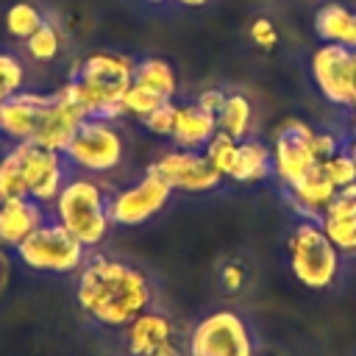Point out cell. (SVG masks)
I'll return each mask as SVG.
<instances>
[{"instance_id":"obj_1","label":"cell","mask_w":356,"mask_h":356,"mask_svg":"<svg viewBox=\"0 0 356 356\" xmlns=\"http://www.w3.org/2000/svg\"><path fill=\"white\" fill-rule=\"evenodd\" d=\"M75 300L95 325L122 331L156 303V284L139 264L114 253L89 250L75 278Z\"/></svg>"},{"instance_id":"obj_2","label":"cell","mask_w":356,"mask_h":356,"mask_svg":"<svg viewBox=\"0 0 356 356\" xmlns=\"http://www.w3.org/2000/svg\"><path fill=\"white\" fill-rule=\"evenodd\" d=\"M134 58L111 50H95L83 56L67 83L61 86L67 97L81 108L83 117L95 120H122V95L134 83Z\"/></svg>"},{"instance_id":"obj_3","label":"cell","mask_w":356,"mask_h":356,"mask_svg":"<svg viewBox=\"0 0 356 356\" xmlns=\"http://www.w3.org/2000/svg\"><path fill=\"white\" fill-rule=\"evenodd\" d=\"M108 195H111V186L103 178L72 172L64 181L61 192L56 195L50 206V217L58 220L81 245H86L89 250H97L111 231Z\"/></svg>"},{"instance_id":"obj_4","label":"cell","mask_w":356,"mask_h":356,"mask_svg":"<svg viewBox=\"0 0 356 356\" xmlns=\"http://www.w3.org/2000/svg\"><path fill=\"white\" fill-rule=\"evenodd\" d=\"M289 270L306 289H331L342 270V253L331 245L323 225L314 220H295L286 234Z\"/></svg>"},{"instance_id":"obj_5","label":"cell","mask_w":356,"mask_h":356,"mask_svg":"<svg viewBox=\"0 0 356 356\" xmlns=\"http://www.w3.org/2000/svg\"><path fill=\"white\" fill-rule=\"evenodd\" d=\"M128 156V142L117 120H95L86 117L64 147V159L72 172H86L95 178H106Z\"/></svg>"},{"instance_id":"obj_6","label":"cell","mask_w":356,"mask_h":356,"mask_svg":"<svg viewBox=\"0 0 356 356\" xmlns=\"http://www.w3.org/2000/svg\"><path fill=\"white\" fill-rule=\"evenodd\" d=\"M14 259L31 273L70 275L78 273L89 256V248L81 245L58 220L47 217L36 231H31L14 250Z\"/></svg>"},{"instance_id":"obj_7","label":"cell","mask_w":356,"mask_h":356,"mask_svg":"<svg viewBox=\"0 0 356 356\" xmlns=\"http://www.w3.org/2000/svg\"><path fill=\"white\" fill-rule=\"evenodd\" d=\"M186 356H256V328L236 309H211L186 331Z\"/></svg>"},{"instance_id":"obj_8","label":"cell","mask_w":356,"mask_h":356,"mask_svg":"<svg viewBox=\"0 0 356 356\" xmlns=\"http://www.w3.org/2000/svg\"><path fill=\"white\" fill-rule=\"evenodd\" d=\"M8 153H11L14 164H17L25 197H31V200H36V203L50 209L56 195L61 192L64 181L72 175L64 153L42 147V145H31V142L8 145Z\"/></svg>"},{"instance_id":"obj_9","label":"cell","mask_w":356,"mask_h":356,"mask_svg":"<svg viewBox=\"0 0 356 356\" xmlns=\"http://www.w3.org/2000/svg\"><path fill=\"white\" fill-rule=\"evenodd\" d=\"M172 192L175 189L161 175L145 170L134 184L120 186V189H111V195H108V217H111V225L134 228V225L150 222L156 214H161L170 206Z\"/></svg>"},{"instance_id":"obj_10","label":"cell","mask_w":356,"mask_h":356,"mask_svg":"<svg viewBox=\"0 0 356 356\" xmlns=\"http://www.w3.org/2000/svg\"><path fill=\"white\" fill-rule=\"evenodd\" d=\"M122 345L128 356H186V331L170 312L150 306L122 328Z\"/></svg>"},{"instance_id":"obj_11","label":"cell","mask_w":356,"mask_h":356,"mask_svg":"<svg viewBox=\"0 0 356 356\" xmlns=\"http://www.w3.org/2000/svg\"><path fill=\"white\" fill-rule=\"evenodd\" d=\"M314 125L306 120H284L273 136V178L281 184V189L298 184L306 178L314 167H320L314 156Z\"/></svg>"},{"instance_id":"obj_12","label":"cell","mask_w":356,"mask_h":356,"mask_svg":"<svg viewBox=\"0 0 356 356\" xmlns=\"http://www.w3.org/2000/svg\"><path fill=\"white\" fill-rule=\"evenodd\" d=\"M312 78L320 95L337 106L350 108L356 95V67H353V50L342 44H320L312 53Z\"/></svg>"},{"instance_id":"obj_13","label":"cell","mask_w":356,"mask_h":356,"mask_svg":"<svg viewBox=\"0 0 356 356\" xmlns=\"http://www.w3.org/2000/svg\"><path fill=\"white\" fill-rule=\"evenodd\" d=\"M147 170L161 175L178 192H214L222 184V175L209 164L203 150L170 147L159 153L147 164Z\"/></svg>"},{"instance_id":"obj_14","label":"cell","mask_w":356,"mask_h":356,"mask_svg":"<svg viewBox=\"0 0 356 356\" xmlns=\"http://www.w3.org/2000/svg\"><path fill=\"white\" fill-rule=\"evenodd\" d=\"M50 106V92H33L22 89L6 103H0V136L8 145H22V142H36L42 120Z\"/></svg>"},{"instance_id":"obj_15","label":"cell","mask_w":356,"mask_h":356,"mask_svg":"<svg viewBox=\"0 0 356 356\" xmlns=\"http://www.w3.org/2000/svg\"><path fill=\"white\" fill-rule=\"evenodd\" d=\"M281 192H284V200L289 203L295 220H314V222H320L325 209H328V203L334 200L337 186L325 178V172L320 167H314L306 178H300L298 184H292V186H286Z\"/></svg>"},{"instance_id":"obj_16","label":"cell","mask_w":356,"mask_h":356,"mask_svg":"<svg viewBox=\"0 0 356 356\" xmlns=\"http://www.w3.org/2000/svg\"><path fill=\"white\" fill-rule=\"evenodd\" d=\"M47 217H50V209L31 197H17V200L0 203V248L14 250Z\"/></svg>"},{"instance_id":"obj_17","label":"cell","mask_w":356,"mask_h":356,"mask_svg":"<svg viewBox=\"0 0 356 356\" xmlns=\"http://www.w3.org/2000/svg\"><path fill=\"white\" fill-rule=\"evenodd\" d=\"M217 134V120L203 111L195 100L175 103V125H172V145L184 150H203L209 139Z\"/></svg>"},{"instance_id":"obj_18","label":"cell","mask_w":356,"mask_h":356,"mask_svg":"<svg viewBox=\"0 0 356 356\" xmlns=\"http://www.w3.org/2000/svg\"><path fill=\"white\" fill-rule=\"evenodd\" d=\"M231 181L236 184H259L273 178V150L267 142L248 136L236 145V156H234V167L228 172Z\"/></svg>"},{"instance_id":"obj_19","label":"cell","mask_w":356,"mask_h":356,"mask_svg":"<svg viewBox=\"0 0 356 356\" xmlns=\"http://www.w3.org/2000/svg\"><path fill=\"white\" fill-rule=\"evenodd\" d=\"M314 33L323 44H342L356 50V11L342 3H325L314 14Z\"/></svg>"},{"instance_id":"obj_20","label":"cell","mask_w":356,"mask_h":356,"mask_svg":"<svg viewBox=\"0 0 356 356\" xmlns=\"http://www.w3.org/2000/svg\"><path fill=\"white\" fill-rule=\"evenodd\" d=\"M253 120H256V111H253L250 97L245 92H228L225 106L217 114V131L242 142V139L253 136Z\"/></svg>"},{"instance_id":"obj_21","label":"cell","mask_w":356,"mask_h":356,"mask_svg":"<svg viewBox=\"0 0 356 356\" xmlns=\"http://www.w3.org/2000/svg\"><path fill=\"white\" fill-rule=\"evenodd\" d=\"M134 83L153 89L164 100H172L178 95V78H175L172 64L164 58H156V56H145L134 64Z\"/></svg>"},{"instance_id":"obj_22","label":"cell","mask_w":356,"mask_h":356,"mask_svg":"<svg viewBox=\"0 0 356 356\" xmlns=\"http://www.w3.org/2000/svg\"><path fill=\"white\" fill-rule=\"evenodd\" d=\"M22 44H25L28 58H33V61H39V64H50V61L61 53V47H64L61 22H56L53 17H47Z\"/></svg>"},{"instance_id":"obj_23","label":"cell","mask_w":356,"mask_h":356,"mask_svg":"<svg viewBox=\"0 0 356 356\" xmlns=\"http://www.w3.org/2000/svg\"><path fill=\"white\" fill-rule=\"evenodd\" d=\"M44 19H47V14L36 3H31V0H17L3 14V25H6L8 36L11 39H19V42H25Z\"/></svg>"},{"instance_id":"obj_24","label":"cell","mask_w":356,"mask_h":356,"mask_svg":"<svg viewBox=\"0 0 356 356\" xmlns=\"http://www.w3.org/2000/svg\"><path fill=\"white\" fill-rule=\"evenodd\" d=\"M320 225L342 259H356V214H323Z\"/></svg>"},{"instance_id":"obj_25","label":"cell","mask_w":356,"mask_h":356,"mask_svg":"<svg viewBox=\"0 0 356 356\" xmlns=\"http://www.w3.org/2000/svg\"><path fill=\"white\" fill-rule=\"evenodd\" d=\"M25 89V64L17 53L0 50V103Z\"/></svg>"},{"instance_id":"obj_26","label":"cell","mask_w":356,"mask_h":356,"mask_svg":"<svg viewBox=\"0 0 356 356\" xmlns=\"http://www.w3.org/2000/svg\"><path fill=\"white\" fill-rule=\"evenodd\" d=\"M161 103H167L161 95H156L153 89H145L139 83H131L125 89V95H122V111H125V117H136V120H145Z\"/></svg>"},{"instance_id":"obj_27","label":"cell","mask_w":356,"mask_h":356,"mask_svg":"<svg viewBox=\"0 0 356 356\" xmlns=\"http://www.w3.org/2000/svg\"><path fill=\"white\" fill-rule=\"evenodd\" d=\"M236 139L234 136H228V134H222V131H217L211 139H209V145L203 147V153H206V159H209V164L222 175V178H228V172H231V167H234V156H236Z\"/></svg>"},{"instance_id":"obj_28","label":"cell","mask_w":356,"mask_h":356,"mask_svg":"<svg viewBox=\"0 0 356 356\" xmlns=\"http://www.w3.org/2000/svg\"><path fill=\"white\" fill-rule=\"evenodd\" d=\"M320 170L325 172V178L337 186V189H345V186H353L356 184V161L348 150V145L342 150H337L331 159H325L320 164Z\"/></svg>"},{"instance_id":"obj_29","label":"cell","mask_w":356,"mask_h":356,"mask_svg":"<svg viewBox=\"0 0 356 356\" xmlns=\"http://www.w3.org/2000/svg\"><path fill=\"white\" fill-rule=\"evenodd\" d=\"M217 286L222 295H239L248 286V264L239 259H228L217 267Z\"/></svg>"},{"instance_id":"obj_30","label":"cell","mask_w":356,"mask_h":356,"mask_svg":"<svg viewBox=\"0 0 356 356\" xmlns=\"http://www.w3.org/2000/svg\"><path fill=\"white\" fill-rule=\"evenodd\" d=\"M153 136H164V139H170L172 136V125H175V103L172 100H167V103H161L153 114H147L145 120H139Z\"/></svg>"},{"instance_id":"obj_31","label":"cell","mask_w":356,"mask_h":356,"mask_svg":"<svg viewBox=\"0 0 356 356\" xmlns=\"http://www.w3.org/2000/svg\"><path fill=\"white\" fill-rule=\"evenodd\" d=\"M225 97H228V92H225V89L211 86V89H203V92L195 97V103H197L203 111H209V114L217 120V114H220V111H222V106H225Z\"/></svg>"},{"instance_id":"obj_32","label":"cell","mask_w":356,"mask_h":356,"mask_svg":"<svg viewBox=\"0 0 356 356\" xmlns=\"http://www.w3.org/2000/svg\"><path fill=\"white\" fill-rule=\"evenodd\" d=\"M250 39L259 44V47H273L278 42V31L275 25L267 19V17H259L253 25H250Z\"/></svg>"},{"instance_id":"obj_33","label":"cell","mask_w":356,"mask_h":356,"mask_svg":"<svg viewBox=\"0 0 356 356\" xmlns=\"http://www.w3.org/2000/svg\"><path fill=\"white\" fill-rule=\"evenodd\" d=\"M6 278H8V261L3 256V248H0V289L6 286Z\"/></svg>"},{"instance_id":"obj_34","label":"cell","mask_w":356,"mask_h":356,"mask_svg":"<svg viewBox=\"0 0 356 356\" xmlns=\"http://www.w3.org/2000/svg\"><path fill=\"white\" fill-rule=\"evenodd\" d=\"M348 111V134L353 136L356 134V106H350V108H345Z\"/></svg>"},{"instance_id":"obj_35","label":"cell","mask_w":356,"mask_h":356,"mask_svg":"<svg viewBox=\"0 0 356 356\" xmlns=\"http://www.w3.org/2000/svg\"><path fill=\"white\" fill-rule=\"evenodd\" d=\"M348 150H350V156H353V161H356V134L348 139Z\"/></svg>"},{"instance_id":"obj_36","label":"cell","mask_w":356,"mask_h":356,"mask_svg":"<svg viewBox=\"0 0 356 356\" xmlns=\"http://www.w3.org/2000/svg\"><path fill=\"white\" fill-rule=\"evenodd\" d=\"M181 6H203V3H209V0H178Z\"/></svg>"},{"instance_id":"obj_37","label":"cell","mask_w":356,"mask_h":356,"mask_svg":"<svg viewBox=\"0 0 356 356\" xmlns=\"http://www.w3.org/2000/svg\"><path fill=\"white\" fill-rule=\"evenodd\" d=\"M353 67H356V50H353Z\"/></svg>"},{"instance_id":"obj_38","label":"cell","mask_w":356,"mask_h":356,"mask_svg":"<svg viewBox=\"0 0 356 356\" xmlns=\"http://www.w3.org/2000/svg\"><path fill=\"white\" fill-rule=\"evenodd\" d=\"M147 3H164V0H147Z\"/></svg>"}]
</instances>
